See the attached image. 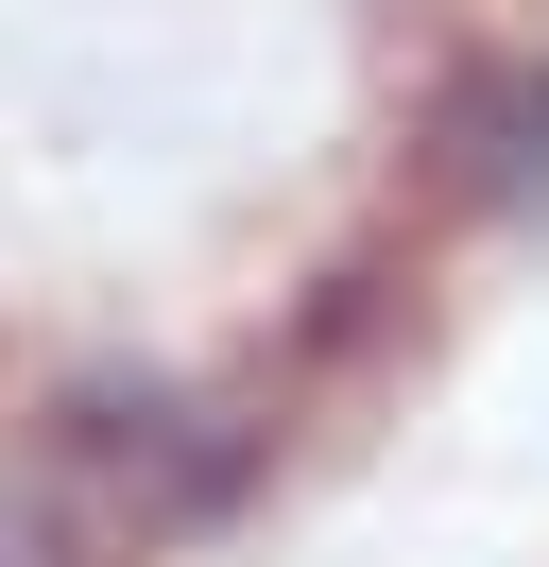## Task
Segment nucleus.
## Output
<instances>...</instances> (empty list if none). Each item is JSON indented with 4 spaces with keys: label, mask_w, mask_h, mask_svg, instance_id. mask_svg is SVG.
<instances>
[{
    "label": "nucleus",
    "mask_w": 549,
    "mask_h": 567,
    "mask_svg": "<svg viewBox=\"0 0 549 567\" xmlns=\"http://www.w3.org/2000/svg\"><path fill=\"white\" fill-rule=\"evenodd\" d=\"M34 498L69 516V550H155V533H206L240 498V430L224 413H189L172 379H69L52 413H34Z\"/></svg>",
    "instance_id": "f257e3e1"
},
{
    "label": "nucleus",
    "mask_w": 549,
    "mask_h": 567,
    "mask_svg": "<svg viewBox=\"0 0 549 567\" xmlns=\"http://www.w3.org/2000/svg\"><path fill=\"white\" fill-rule=\"evenodd\" d=\"M446 173L464 207H549V52H498L446 86Z\"/></svg>",
    "instance_id": "f03ea898"
},
{
    "label": "nucleus",
    "mask_w": 549,
    "mask_h": 567,
    "mask_svg": "<svg viewBox=\"0 0 549 567\" xmlns=\"http://www.w3.org/2000/svg\"><path fill=\"white\" fill-rule=\"evenodd\" d=\"M0 567H69V516L34 482H0Z\"/></svg>",
    "instance_id": "7ed1b4c3"
}]
</instances>
